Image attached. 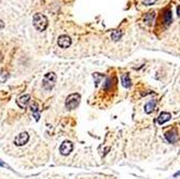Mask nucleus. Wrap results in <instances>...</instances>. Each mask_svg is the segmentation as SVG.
<instances>
[{
  "label": "nucleus",
  "instance_id": "f257e3e1",
  "mask_svg": "<svg viewBox=\"0 0 180 179\" xmlns=\"http://www.w3.org/2000/svg\"><path fill=\"white\" fill-rule=\"evenodd\" d=\"M33 23H34L35 28L38 31H43L46 29L48 27V18H46L45 15L41 14V13H37L34 15V18H33Z\"/></svg>",
  "mask_w": 180,
  "mask_h": 179
},
{
  "label": "nucleus",
  "instance_id": "f03ea898",
  "mask_svg": "<svg viewBox=\"0 0 180 179\" xmlns=\"http://www.w3.org/2000/svg\"><path fill=\"white\" fill-rule=\"evenodd\" d=\"M80 100H81V96L78 93H72L69 96H67L66 102H65V107L68 110H73L79 106Z\"/></svg>",
  "mask_w": 180,
  "mask_h": 179
},
{
  "label": "nucleus",
  "instance_id": "7ed1b4c3",
  "mask_svg": "<svg viewBox=\"0 0 180 179\" xmlns=\"http://www.w3.org/2000/svg\"><path fill=\"white\" fill-rule=\"evenodd\" d=\"M56 82V74L54 72H48L42 80V86L45 91H51Z\"/></svg>",
  "mask_w": 180,
  "mask_h": 179
},
{
  "label": "nucleus",
  "instance_id": "20e7f679",
  "mask_svg": "<svg viewBox=\"0 0 180 179\" xmlns=\"http://www.w3.org/2000/svg\"><path fill=\"white\" fill-rule=\"evenodd\" d=\"M28 140H29L28 133H27V132H22V133H20L15 138H14V145L21 147V146L26 145V143H28Z\"/></svg>",
  "mask_w": 180,
  "mask_h": 179
},
{
  "label": "nucleus",
  "instance_id": "39448f33",
  "mask_svg": "<svg viewBox=\"0 0 180 179\" xmlns=\"http://www.w3.org/2000/svg\"><path fill=\"white\" fill-rule=\"evenodd\" d=\"M72 149H73V145H72L71 141L65 140L64 143L61 145V147H59V152H61V154H63V155H68V154H70Z\"/></svg>",
  "mask_w": 180,
  "mask_h": 179
},
{
  "label": "nucleus",
  "instance_id": "423d86ee",
  "mask_svg": "<svg viewBox=\"0 0 180 179\" xmlns=\"http://www.w3.org/2000/svg\"><path fill=\"white\" fill-rule=\"evenodd\" d=\"M57 43H58V46L62 49H67V48H69L71 46V39L67 35H62L57 39Z\"/></svg>",
  "mask_w": 180,
  "mask_h": 179
},
{
  "label": "nucleus",
  "instance_id": "0eeeda50",
  "mask_svg": "<svg viewBox=\"0 0 180 179\" xmlns=\"http://www.w3.org/2000/svg\"><path fill=\"white\" fill-rule=\"evenodd\" d=\"M16 102H17L18 107L22 108V109H25V108H27L29 106V102H30V95L29 94L22 95L21 97L17 98Z\"/></svg>",
  "mask_w": 180,
  "mask_h": 179
},
{
  "label": "nucleus",
  "instance_id": "6e6552de",
  "mask_svg": "<svg viewBox=\"0 0 180 179\" xmlns=\"http://www.w3.org/2000/svg\"><path fill=\"white\" fill-rule=\"evenodd\" d=\"M165 138L167 139L168 143H175L179 140V135H178V132L176 130H168L167 133L165 134Z\"/></svg>",
  "mask_w": 180,
  "mask_h": 179
},
{
  "label": "nucleus",
  "instance_id": "1a4fd4ad",
  "mask_svg": "<svg viewBox=\"0 0 180 179\" xmlns=\"http://www.w3.org/2000/svg\"><path fill=\"white\" fill-rule=\"evenodd\" d=\"M170 118H172V115L169 112H161L157 117V123L159 124H164L167 121H169Z\"/></svg>",
  "mask_w": 180,
  "mask_h": 179
},
{
  "label": "nucleus",
  "instance_id": "9d476101",
  "mask_svg": "<svg viewBox=\"0 0 180 179\" xmlns=\"http://www.w3.org/2000/svg\"><path fill=\"white\" fill-rule=\"evenodd\" d=\"M155 106H157V100H154V99L149 100V102L144 105V112L148 113V115H150V113L154 110Z\"/></svg>",
  "mask_w": 180,
  "mask_h": 179
},
{
  "label": "nucleus",
  "instance_id": "9b49d317",
  "mask_svg": "<svg viewBox=\"0 0 180 179\" xmlns=\"http://www.w3.org/2000/svg\"><path fill=\"white\" fill-rule=\"evenodd\" d=\"M172 22V10H166L164 13V23L166 26H169Z\"/></svg>",
  "mask_w": 180,
  "mask_h": 179
},
{
  "label": "nucleus",
  "instance_id": "f8f14e48",
  "mask_svg": "<svg viewBox=\"0 0 180 179\" xmlns=\"http://www.w3.org/2000/svg\"><path fill=\"white\" fill-rule=\"evenodd\" d=\"M121 82L122 85L124 87H129L131 86V78H129V74H123L121 76Z\"/></svg>",
  "mask_w": 180,
  "mask_h": 179
},
{
  "label": "nucleus",
  "instance_id": "ddd939ff",
  "mask_svg": "<svg viewBox=\"0 0 180 179\" xmlns=\"http://www.w3.org/2000/svg\"><path fill=\"white\" fill-rule=\"evenodd\" d=\"M122 37V31L121 30H113L112 33H111V38H112L113 41H119L120 40V38Z\"/></svg>",
  "mask_w": 180,
  "mask_h": 179
},
{
  "label": "nucleus",
  "instance_id": "4468645a",
  "mask_svg": "<svg viewBox=\"0 0 180 179\" xmlns=\"http://www.w3.org/2000/svg\"><path fill=\"white\" fill-rule=\"evenodd\" d=\"M153 18H154V12L148 13V14H146V16H144V23H147L148 25H150V24L152 23Z\"/></svg>",
  "mask_w": 180,
  "mask_h": 179
},
{
  "label": "nucleus",
  "instance_id": "2eb2a0df",
  "mask_svg": "<svg viewBox=\"0 0 180 179\" xmlns=\"http://www.w3.org/2000/svg\"><path fill=\"white\" fill-rule=\"evenodd\" d=\"M8 78H9L8 72L5 71V70L0 71V83H3V82H5L7 80H8Z\"/></svg>",
  "mask_w": 180,
  "mask_h": 179
},
{
  "label": "nucleus",
  "instance_id": "dca6fc26",
  "mask_svg": "<svg viewBox=\"0 0 180 179\" xmlns=\"http://www.w3.org/2000/svg\"><path fill=\"white\" fill-rule=\"evenodd\" d=\"M111 86H112V79H111V78H107L105 85H104V89H105L106 91H109V90L111 89Z\"/></svg>",
  "mask_w": 180,
  "mask_h": 179
},
{
  "label": "nucleus",
  "instance_id": "f3484780",
  "mask_svg": "<svg viewBox=\"0 0 180 179\" xmlns=\"http://www.w3.org/2000/svg\"><path fill=\"white\" fill-rule=\"evenodd\" d=\"M155 1H157V0H146L144 3H146V5H151V3L155 2Z\"/></svg>",
  "mask_w": 180,
  "mask_h": 179
},
{
  "label": "nucleus",
  "instance_id": "a211bd4d",
  "mask_svg": "<svg viewBox=\"0 0 180 179\" xmlns=\"http://www.w3.org/2000/svg\"><path fill=\"white\" fill-rule=\"evenodd\" d=\"M5 27V23H3V20H0V29H2Z\"/></svg>",
  "mask_w": 180,
  "mask_h": 179
},
{
  "label": "nucleus",
  "instance_id": "6ab92c4d",
  "mask_svg": "<svg viewBox=\"0 0 180 179\" xmlns=\"http://www.w3.org/2000/svg\"><path fill=\"white\" fill-rule=\"evenodd\" d=\"M177 13H178V16L180 17V5L177 8Z\"/></svg>",
  "mask_w": 180,
  "mask_h": 179
},
{
  "label": "nucleus",
  "instance_id": "aec40b11",
  "mask_svg": "<svg viewBox=\"0 0 180 179\" xmlns=\"http://www.w3.org/2000/svg\"><path fill=\"white\" fill-rule=\"evenodd\" d=\"M180 175V171H178V173H176L175 175H174V177H177V176H179Z\"/></svg>",
  "mask_w": 180,
  "mask_h": 179
},
{
  "label": "nucleus",
  "instance_id": "412c9836",
  "mask_svg": "<svg viewBox=\"0 0 180 179\" xmlns=\"http://www.w3.org/2000/svg\"><path fill=\"white\" fill-rule=\"evenodd\" d=\"M0 61H1V53H0Z\"/></svg>",
  "mask_w": 180,
  "mask_h": 179
}]
</instances>
